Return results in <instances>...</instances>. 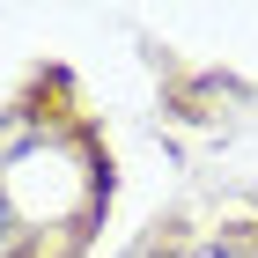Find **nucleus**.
I'll return each instance as SVG.
<instances>
[{"mask_svg":"<svg viewBox=\"0 0 258 258\" xmlns=\"http://www.w3.org/2000/svg\"><path fill=\"white\" fill-rule=\"evenodd\" d=\"M8 236H15V214H8V199H0V243H8Z\"/></svg>","mask_w":258,"mask_h":258,"instance_id":"obj_1","label":"nucleus"}]
</instances>
